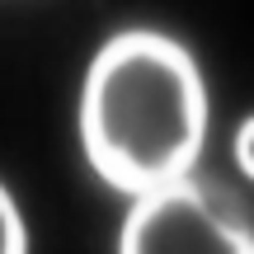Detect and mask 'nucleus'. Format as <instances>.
Segmentation results:
<instances>
[{
  "mask_svg": "<svg viewBox=\"0 0 254 254\" xmlns=\"http://www.w3.org/2000/svg\"><path fill=\"white\" fill-rule=\"evenodd\" d=\"M207 141V85L179 38L123 28L94 52L80 85V146L118 193H155L193 174Z\"/></svg>",
  "mask_w": 254,
  "mask_h": 254,
  "instance_id": "obj_1",
  "label": "nucleus"
},
{
  "mask_svg": "<svg viewBox=\"0 0 254 254\" xmlns=\"http://www.w3.org/2000/svg\"><path fill=\"white\" fill-rule=\"evenodd\" d=\"M118 254H254V207L217 174H184L132 202Z\"/></svg>",
  "mask_w": 254,
  "mask_h": 254,
  "instance_id": "obj_2",
  "label": "nucleus"
},
{
  "mask_svg": "<svg viewBox=\"0 0 254 254\" xmlns=\"http://www.w3.org/2000/svg\"><path fill=\"white\" fill-rule=\"evenodd\" d=\"M0 254H28V226L5 184H0Z\"/></svg>",
  "mask_w": 254,
  "mask_h": 254,
  "instance_id": "obj_3",
  "label": "nucleus"
},
{
  "mask_svg": "<svg viewBox=\"0 0 254 254\" xmlns=\"http://www.w3.org/2000/svg\"><path fill=\"white\" fill-rule=\"evenodd\" d=\"M236 165L245 179H254V113L236 127Z\"/></svg>",
  "mask_w": 254,
  "mask_h": 254,
  "instance_id": "obj_4",
  "label": "nucleus"
}]
</instances>
